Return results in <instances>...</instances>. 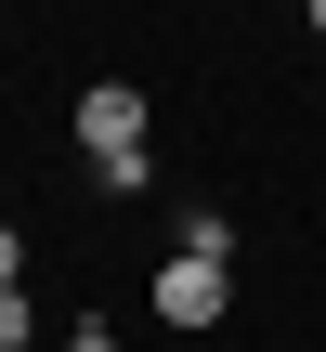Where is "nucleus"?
Returning a JSON list of instances; mask_svg holds the SVG:
<instances>
[{
	"instance_id": "nucleus-1",
	"label": "nucleus",
	"mask_w": 326,
	"mask_h": 352,
	"mask_svg": "<svg viewBox=\"0 0 326 352\" xmlns=\"http://www.w3.org/2000/svg\"><path fill=\"white\" fill-rule=\"evenodd\" d=\"M222 300H235V261H196V248L157 261V314L170 327H222Z\"/></svg>"
},
{
	"instance_id": "nucleus-2",
	"label": "nucleus",
	"mask_w": 326,
	"mask_h": 352,
	"mask_svg": "<svg viewBox=\"0 0 326 352\" xmlns=\"http://www.w3.org/2000/svg\"><path fill=\"white\" fill-rule=\"evenodd\" d=\"M131 144H144V91L131 78H91L78 91V157H131Z\"/></svg>"
},
{
	"instance_id": "nucleus-3",
	"label": "nucleus",
	"mask_w": 326,
	"mask_h": 352,
	"mask_svg": "<svg viewBox=\"0 0 326 352\" xmlns=\"http://www.w3.org/2000/svg\"><path fill=\"white\" fill-rule=\"evenodd\" d=\"M0 352H39V300L26 287H0Z\"/></svg>"
},
{
	"instance_id": "nucleus-4",
	"label": "nucleus",
	"mask_w": 326,
	"mask_h": 352,
	"mask_svg": "<svg viewBox=\"0 0 326 352\" xmlns=\"http://www.w3.org/2000/svg\"><path fill=\"white\" fill-rule=\"evenodd\" d=\"M0 287H26V235L13 222H0Z\"/></svg>"
},
{
	"instance_id": "nucleus-5",
	"label": "nucleus",
	"mask_w": 326,
	"mask_h": 352,
	"mask_svg": "<svg viewBox=\"0 0 326 352\" xmlns=\"http://www.w3.org/2000/svg\"><path fill=\"white\" fill-rule=\"evenodd\" d=\"M52 352H118V340H105V327H78V340H52Z\"/></svg>"
},
{
	"instance_id": "nucleus-6",
	"label": "nucleus",
	"mask_w": 326,
	"mask_h": 352,
	"mask_svg": "<svg viewBox=\"0 0 326 352\" xmlns=\"http://www.w3.org/2000/svg\"><path fill=\"white\" fill-rule=\"evenodd\" d=\"M314 39H326V0H314Z\"/></svg>"
}]
</instances>
